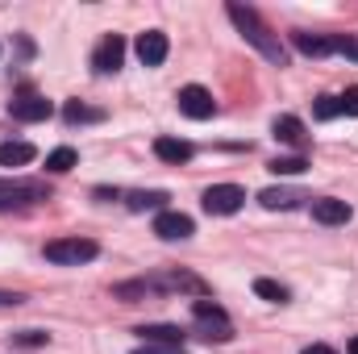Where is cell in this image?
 Segmentation results:
<instances>
[{
    "mask_svg": "<svg viewBox=\"0 0 358 354\" xmlns=\"http://www.w3.org/2000/svg\"><path fill=\"white\" fill-rule=\"evenodd\" d=\"M225 13H229V21L242 29V38H246V42H250V46H255L263 59H271V63H279V67H283V59H287L283 42L271 34V25L263 21V17H259V13H255V8H250V4H238V0H234Z\"/></svg>",
    "mask_w": 358,
    "mask_h": 354,
    "instance_id": "cell-1",
    "label": "cell"
},
{
    "mask_svg": "<svg viewBox=\"0 0 358 354\" xmlns=\"http://www.w3.org/2000/svg\"><path fill=\"white\" fill-rule=\"evenodd\" d=\"M100 255V246L92 238H55L46 242V259L59 267H80V263H92Z\"/></svg>",
    "mask_w": 358,
    "mask_h": 354,
    "instance_id": "cell-2",
    "label": "cell"
},
{
    "mask_svg": "<svg viewBox=\"0 0 358 354\" xmlns=\"http://www.w3.org/2000/svg\"><path fill=\"white\" fill-rule=\"evenodd\" d=\"M192 313H196L204 338H217V342H229V338H234V325H229V317H225V309H221L217 300H204V296H200V300L192 304Z\"/></svg>",
    "mask_w": 358,
    "mask_h": 354,
    "instance_id": "cell-3",
    "label": "cell"
},
{
    "mask_svg": "<svg viewBox=\"0 0 358 354\" xmlns=\"http://www.w3.org/2000/svg\"><path fill=\"white\" fill-rule=\"evenodd\" d=\"M34 200H46V187L42 183H29V179H0V213L8 208H25Z\"/></svg>",
    "mask_w": 358,
    "mask_h": 354,
    "instance_id": "cell-4",
    "label": "cell"
},
{
    "mask_svg": "<svg viewBox=\"0 0 358 354\" xmlns=\"http://www.w3.org/2000/svg\"><path fill=\"white\" fill-rule=\"evenodd\" d=\"M246 204V192L238 187V183H213L208 192H204V208L213 213V217H229V213H238Z\"/></svg>",
    "mask_w": 358,
    "mask_h": 354,
    "instance_id": "cell-5",
    "label": "cell"
},
{
    "mask_svg": "<svg viewBox=\"0 0 358 354\" xmlns=\"http://www.w3.org/2000/svg\"><path fill=\"white\" fill-rule=\"evenodd\" d=\"M179 113H183V117H192V121H208V117L217 113V100H213V92H208V88L187 84V88L179 92Z\"/></svg>",
    "mask_w": 358,
    "mask_h": 354,
    "instance_id": "cell-6",
    "label": "cell"
},
{
    "mask_svg": "<svg viewBox=\"0 0 358 354\" xmlns=\"http://www.w3.org/2000/svg\"><path fill=\"white\" fill-rule=\"evenodd\" d=\"M8 113H13L17 121H46V117L55 113V104H50L46 96H38V92H21V96L8 104Z\"/></svg>",
    "mask_w": 358,
    "mask_h": 354,
    "instance_id": "cell-7",
    "label": "cell"
},
{
    "mask_svg": "<svg viewBox=\"0 0 358 354\" xmlns=\"http://www.w3.org/2000/svg\"><path fill=\"white\" fill-rule=\"evenodd\" d=\"M192 217L187 213H176V208H163L159 217H155V234L159 238H167V242H183V238H192Z\"/></svg>",
    "mask_w": 358,
    "mask_h": 354,
    "instance_id": "cell-8",
    "label": "cell"
},
{
    "mask_svg": "<svg viewBox=\"0 0 358 354\" xmlns=\"http://www.w3.org/2000/svg\"><path fill=\"white\" fill-rule=\"evenodd\" d=\"M121 63H125V38H121V34H108V38L96 46V55H92V67L108 76V71H117Z\"/></svg>",
    "mask_w": 358,
    "mask_h": 354,
    "instance_id": "cell-9",
    "label": "cell"
},
{
    "mask_svg": "<svg viewBox=\"0 0 358 354\" xmlns=\"http://www.w3.org/2000/svg\"><path fill=\"white\" fill-rule=\"evenodd\" d=\"M150 292H196V296H204L208 288H204V279H196L187 271H171V275L150 279Z\"/></svg>",
    "mask_w": 358,
    "mask_h": 354,
    "instance_id": "cell-10",
    "label": "cell"
},
{
    "mask_svg": "<svg viewBox=\"0 0 358 354\" xmlns=\"http://www.w3.org/2000/svg\"><path fill=\"white\" fill-rule=\"evenodd\" d=\"M138 59H142V67H159L167 59V34L163 29H146L138 38Z\"/></svg>",
    "mask_w": 358,
    "mask_h": 354,
    "instance_id": "cell-11",
    "label": "cell"
},
{
    "mask_svg": "<svg viewBox=\"0 0 358 354\" xmlns=\"http://www.w3.org/2000/svg\"><path fill=\"white\" fill-rule=\"evenodd\" d=\"M313 217H317L321 225H346V221H350V204L325 196V200H313Z\"/></svg>",
    "mask_w": 358,
    "mask_h": 354,
    "instance_id": "cell-12",
    "label": "cell"
},
{
    "mask_svg": "<svg viewBox=\"0 0 358 354\" xmlns=\"http://www.w3.org/2000/svg\"><path fill=\"white\" fill-rule=\"evenodd\" d=\"M271 129H275V138H279L283 146L304 150V142H308V138H304V121H300V117H275V125H271Z\"/></svg>",
    "mask_w": 358,
    "mask_h": 354,
    "instance_id": "cell-13",
    "label": "cell"
},
{
    "mask_svg": "<svg viewBox=\"0 0 358 354\" xmlns=\"http://www.w3.org/2000/svg\"><path fill=\"white\" fill-rule=\"evenodd\" d=\"M155 155H159L163 163H176L179 167V163H187L196 150H192V142H183V138H159V142H155Z\"/></svg>",
    "mask_w": 358,
    "mask_h": 354,
    "instance_id": "cell-14",
    "label": "cell"
},
{
    "mask_svg": "<svg viewBox=\"0 0 358 354\" xmlns=\"http://www.w3.org/2000/svg\"><path fill=\"white\" fill-rule=\"evenodd\" d=\"M34 159H38V150L29 142H0V167H25Z\"/></svg>",
    "mask_w": 358,
    "mask_h": 354,
    "instance_id": "cell-15",
    "label": "cell"
},
{
    "mask_svg": "<svg viewBox=\"0 0 358 354\" xmlns=\"http://www.w3.org/2000/svg\"><path fill=\"white\" fill-rule=\"evenodd\" d=\"M304 196L300 192H292V187H267V192H259V204L271 208V213H279V208H296Z\"/></svg>",
    "mask_w": 358,
    "mask_h": 354,
    "instance_id": "cell-16",
    "label": "cell"
},
{
    "mask_svg": "<svg viewBox=\"0 0 358 354\" xmlns=\"http://www.w3.org/2000/svg\"><path fill=\"white\" fill-rule=\"evenodd\" d=\"M138 334H142L146 342H155V346H183V338H187L179 325H142Z\"/></svg>",
    "mask_w": 358,
    "mask_h": 354,
    "instance_id": "cell-17",
    "label": "cell"
},
{
    "mask_svg": "<svg viewBox=\"0 0 358 354\" xmlns=\"http://www.w3.org/2000/svg\"><path fill=\"white\" fill-rule=\"evenodd\" d=\"M296 50L308 55V59H321V55L334 50V38H325V34H296Z\"/></svg>",
    "mask_w": 358,
    "mask_h": 354,
    "instance_id": "cell-18",
    "label": "cell"
},
{
    "mask_svg": "<svg viewBox=\"0 0 358 354\" xmlns=\"http://www.w3.org/2000/svg\"><path fill=\"white\" fill-rule=\"evenodd\" d=\"M167 200H171L167 192H129V196H125V204H129L134 213H146V208H159V213H163Z\"/></svg>",
    "mask_w": 358,
    "mask_h": 354,
    "instance_id": "cell-19",
    "label": "cell"
},
{
    "mask_svg": "<svg viewBox=\"0 0 358 354\" xmlns=\"http://www.w3.org/2000/svg\"><path fill=\"white\" fill-rule=\"evenodd\" d=\"M76 163H80V155H76L71 146H59V150H50V155H46V171H55V176L71 171Z\"/></svg>",
    "mask_w": 358,
    "mask_h": 354,
    "instance_id": "cell-20",
    "label": "cell"
},
{
    "mask_svg": "<svg viewBox=\"0 0 358 354\" xmlns=\"http://www.w3.org/2000/svg\"><path fill=\"white\" fill-rule=\"evenodd\" d=\"M255 296H263L271 304H287V288L275 283V279H255Z\"/></svg>",
    "mask_w": 358,
    "mask_h": 354,
    "instance_id": "cell-21",
    "label": "cell"
},
{
    "mask_svg": "<svg viewBox=\"0 0 358 354\" xmlns=\"http://www.w3.org/2000/svg\"><path fill=\"white\" fill-rule=\"evenodd\" d=\"M271 171L275 176H300V171H308V159L304 155H283V159L271 163Z\"/></svg>",
    "mask_w": 358,
    "mask_h": 354,
    "instance_id": "cell-22",
    "label": "cell"
},
{
    "mask_svg": "<svg viewBox=\"0 0 358 354\" xmlns=\"http://www.w3.org/2000/svg\"><path fill=\"white\" fill-rule=\"evenodd\" d=\"M313 113H317V121H334V117L342 113V104H338V96H317Z\"/></svg>",
    "mask_w": 358,
    "mask_h": 354,
    "instance_id": "cell-23",
    "label": "cell"
},
{
    "mask_svg": "<svg viewBox=\"0 0 358 354\" xmlns=\"http://www.w3.org/2000/svg\"><path fill=\"white\" fill-rule=\"evenodd\" d=\"M46 342H50V334H42V330H21V334H13V346H25V351L46 346Z\"/></svg>",
    "mask_w": 358,
    "mask_h": 354,
    "instance_id": "cell-24",
    "label": "cell"
},
{
    "mask_svg": "<svg viewBox=\"0 0 358 354\" xmlns=\"http://www.w3.org/2000/svg\"><path fill=\"white\" fill-rule=\"evenodd\" d=\"M63 113H67L71 125H76V121H100V108H88V104H80V100H71Z\"/></svg>",
    "mask_w": 358,
    "mask_h": 354,
    "instance_id": "cell-25",
    "label": "cell"
},
{
    "mask_svg": "<svg viewBox=\"0 0 358 354\" xmlns=\"http://www.w3.org/2000/svg\"><path fill=\"white\" fill-rule=\"evenodd\" d=\"M334 50L358 63V38H355V34H338V38H334Z\"/></svg>",
    "mask_w": 358,
    "mask_h": 354,
    "instance_id": "cell-26",
    "label": "cell"
},
{
    "mask_svg": "<svg viewBox=\"0 0 358 354\" xmlns=\"http://www.w3.org/2000/svg\"><path fill=\"white\" fill-rule=\"evenodd\" d=\"M338 104H342V113L358 117V84H355V88H346V92H342V96H338Z\"/></svg>",
    "mask_w": 358,
    "mask_h": 354,
    "instance_id": "cell-27",
    "label": "cell"
},
{
    "mask_svg": "<svg viewBox=\"0 0 358 354\" xmlns=\"http://www.w3.org/2000/svg\"><path fill=\"white\" fill-rule=\"evenodd\" d=\"M134 354H187L183 346H155V342H146V346H138Z\"/></svg>",
    "mask_w": 358,
    "mask_h": 354,
    "instance_id": "cell-28",
    "label": "cell"
},
{
    "mask_svg": "<svg viewBox=\"0 0 358 354\" xmlns=\"http://www.w3.org/2000/svg\"><path fill=\"white\" fill-rule=\"evenodd\" d=\"M25 296H17V292H0V309H17Z\"/></svg>",
    "mask_w": 358,
    "mask_h": 354,
    "instance_id": "cell-29",
    "label": "cell"
},
{
    "mask_svg": "<svg viewBox=\"0 0 358 354\" xmlns=\"http://www.w3.org/2000/svg\"><path fill=\"white\" fill-rule=\"evenodd\" d=\"M300 354H338L334 346H321V342H313V346H304Z\"/></svg>",
    "mask_w": 358,
    "mask_h": 354,
    "instance_id": "cell-30",
    "label": "cell"
},
{
    "mask_svg": "<svg viewBox=\"0 0 358 354\" xmlns=\"http://www.w3.org/2000/svg\"><path fill=\"white\" fill-rule=\"evenodd\" d=\"M350 354H358V338H350Z\"/></svg>",
    "mask_w": 358,
    "mask_h": 354,
    "instance_id": "cell-31",
    "label": "cell"
}]
</instances>
